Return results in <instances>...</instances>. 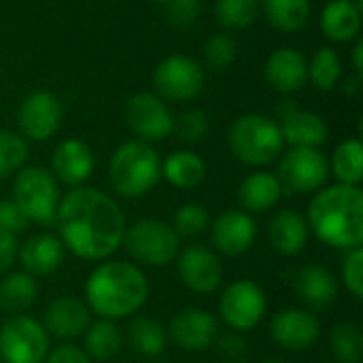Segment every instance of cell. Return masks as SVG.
<instances>
[{"label":"cell","instance_id":"6da1fadb","mask_svg":"<svg viewBox=\"0 0 363 363\" xmlns=\"http://www.w3.org/2000/svg\"><path fill=\"white\" fill-rule=\"evenodd\" d=\"M57 238L81 259H108L123 240L125 215L121 206L102 189L74 187L57 204Z\"/></svg>","mask_w":363,"mask_h":363},{"label":"cell","instance_id":"7a4b0ae2","mask_svg":"<svg viewBox=\"0 0 363 363\" xmlns=\"http://www.w3.org/2000/svg\"><path fill=\"white\" fill-rule=\"evenodd\" d=\"M308 230L328 247L351 251L363 242V191L355 185H330L315 191L308 215Z\"/></svg>","mask_w":363,"mask_h":363},{"label":"cell","instance_id":"3957f363","mask_svg":"<svg viewBox=\"0 0 363 363\" xmlns=\"http://www.w3.org/2000/svg\"><path fill=\"white\" fill-rule=\"evenodd\" d=\"M85 304L100 319L119 321L138 313L149 300L145 272L130 262H104L85 281Z\"/></svg>","mask_w":363,"mask_h":363},{"label":"cell","instance_id":"277c9868","mask_svg":"<svg viewBox=\"0 0 363 363\" xmlns=\"http://www.w3.org/2000/svg\"><path fill=\"white\" fill-rule=\"evenodd\" d=\"M162 179V160L151 143L125 140L108 162V181L121 198H143Z\"/></svg>","mask_w":363,"mask_h":363},{"label":"cell","instance_id":"5b68a950","mask_svg":"<svg viewBox=\"0 0 363 363\" xmlns=\"http://www.w3.org/2000/svg\"><path fill=\"white\" fill-rule=\"evenodd\" d=\"M228 147L238 162L262 168L274 164L283 155L285 140L272 117L245 113L232 121L228 130Z\"/></svg>","mask_w":363,"mask_h":363},{"label":"cell","instance_id":"8992f818","mask_svg":"<svg viewBox=\"0 0 363 363\" xmlns=\"http://www.w3.org/2000/svg\"><path fill=\"white\" fill-rule=\"evenodd\" d=\"M60 187L55 177L40 166H23L13 181V202L23 213L28 223H53L57 204H60Z\"/></svg>","mask_w":363,"mask_h":363},{"label":"cell","instance_id":"52a82bcc","mask_svg":"<svg viewBox=\"0 0 363 363\" xmlns=\"http://www.w3.org/2000/svg\"><path fill=\"white\" fill-rule=\"evenodd\" d=\"M121 245L125 253L145 266L164 268L172 264L179 255L181 238L177 236L174 228L160 219H140L125 228Z\"/></svg>","mask_w":363,"mask_h":363},{"label":"cell","instance_id":"ba28073f","mask_svg":"<svg viewBox=\"0 0 363 363\" xmlns=\"http://www.w3.org/2000/svg\"><path fill=\"white\" fill-rule=\"evenodd\" d=\"M204 66L191 55L174 53L164 57L153 70V94L168 102H191L204 89Z\"/></svg>","mask_w":363,"mask_h":363},{"label":"cell","instance_id":"9c48e42d","mask_svg":"<svg viewBox=\"0 0 363 363\" xmlns=\"http://www.w3.org/2000/svg\"><path fill=\"white\" fill-rule=\"evenodd\" d=\"M283 191L289 194H315L325 187L330 179V160L321 149L313 147H291L283 151L279 174Z\"/></svg>","mask_w":363,"mask_h":363},{"label":"cell","instance_id":"30bf717a","mask_svg":"<svg viewBox=\"0 0 363 363\" xmlns=\"http://www.w3.org/2000/svg\"><path fill=\"white\" fill-rule=\"evenodd\" d=\"M49 355V334L28 315H13L0 325V362L43 363Z\"/></svg>","mask_w":363,"mask_h":363},{"label":"cell","instance_id":"8fae6325","mask_svg":"<svg viewBox=\"0 0 363 363\" xmlns=\"http://www.w3.org/2000/svg\"><path fill=\"white\" fill-rule=\"evenodd\" d=\"M268 308L264 289L247 279L234 281L219 298V317L234 332L255 330Z\"/></svg>","mask_w":363,"mask_h":363},{"label":"cell","instance_id":"7c38bea8","mask_svg":"<svg viewBox=\"0 0 363 363\" xmlns=\"http://www.w3.org/2000/svg\"><path fill=\"white\" fill-rule=\"evenodd\" d=\"M123 117L128 128L145 143L164 140L174 132V117L166 100L153 91L132 94L123 106Z\"/></svg>","mask_w":363,"mask_h":363},{"label":"cell","instance_id":"4fadbf2b","mask_svg":"<svg viewBox=\"0 0 363 363\" xmlns=\"http://www.w3.org/2000/svg\"><path fill=\"white\" fill-rule=\"evenodd\" d=\"M17 125L26 140L45 143L53 138L62 125V102L47 89L32 91L19 106Z\"/></svg>","mask_w":363,"mask_h":363},{"label":"cell","instance_id":"5bb4252c","mask_svg":"<svg viewBox=\"0 0 363 363\" xmlns=\"http://www.w3.org/2000/svg\"><path fill=\"white\" fill-rule=\"evenodd\" d=\"M277 117L274 119L281 128L283 140L289 147H313V149H321V145H325L328 140V123L325 119L308 108H300L294 102H283L281 106H277Z\"/></svg>","mask_w":363,"mask_h":363},{"label":"cell","instance_id":"9a60e30c","mask_svg":"<svg viewBox=\"0 0 363 363\" xmlns=\"http://www.w3.org/2000/svg\"><path fill=\"white\" fill-rule=\"evenodd\" d=\"M321 336L319 319L304 308H283L270 321V338L283 351H306Z\"/></svg>","mask_w":363,"mask_h":363},{"label":"cell","instance_id":"2e32d148","mask_svg":"<svg viewBox=\"0 0 363 363\" xmlns=\"http://www.w3.org/2000/svg\"><path fill=\"white\" fill-rule=\"evenodd\" d=\"M166 332L168 340H172L181 351L202 353L213 347L219 332V321L204 308H185L170 319Z\"/></svg>","mask_w":363,"mask_h":363},{"label":"cell","instance_id":"e0dca14e","mask_svg":"<svg viewBox=\"0 0 363 363\" xmlns=\"http://www.w3.org/2000/svg\"><path fill=\"white\" fill-rule=\"evenodd\" d=\"M179 279L181 283L200 296L213 294L223 281V266L215 251L194 245L179 255Z\"/></svg>","mask_w":363,"mask_h":363},{"label":"cell","instance_id":"ac0fdd59","mask_svg":"<svg viewBox=\"0 0 363 363\" xmlns=\"http://www.w3.org/2000/svg\"><path fill=\"white\" fill-rule=\"evenodd\" d=\"M96 168V155L91 147L81 138L62 140L51 153V174L57 183L68 187H81L89 181Z\"/></svg>","mask_w":363,"mask_h":363},{"label":"cell","instance_id":"d6986e66","mask_svg":"<svg viewBox=\"0 0 363 363\" xmlns=\"http://www.w3.org/2000/svg\"><path fill=\"white\" fill-rule=\"evenodd\" d=\"M257 238V225L245 211H225L211 225V242L215 251L228 257L245 255Z\"/></svg>","mask_w":363,"mask_h":363},{"label":"cell","instance_id":"ffe728a7","mask_svg":"<svg viewBox=\"0 0 363 363\" xmlns=\"http://www.w3.org/2000/svg\"><path fill=\"white\" fill-rule=\"evenodd\" d=\"M264 79L279 94H296L308 83V60L294 47H279L266 57Z\"/></svg>","mask_w":363,"mask_h":363},{"label":"cell","instance_id":"44dd1931","mask_svg":"<svg viewBox=\"0 0 363 363\" xmlns=\"http://www.w3.org/2000/svg\"><path fill=\"white\" fill-rule=\"evenodd\" d=\"M91 325V311L85 304V300L64 296L53 300L45 308L43 328L49 334V338L60 340H72L85 334V330Z\"/></svg>","mask_w":363,"mask_h":363},{"label":"cell","instance_id":"7402d4cb","mask_svg":"<svg viewBox=\"0 0 363 363\" xmlns=\"http://www.w3.org/2000/svg\"><path fill=\"white\" fill-rule=\"evenodd\" d=\"M64 245L53 234H34L17 251V259L30 277H49L64 264Z\"/></svg>","mask_w":363,"mask_h":363},{"label":"cell","instance_id":"603a6c76","mask_svg":"<svg viewBox=\"0 0 363 363\" xmlns=\"http://www.w3.org/2000/svg\"><path fill=\"white\" fill-rule=\"evenodd\" d=\"M308 236H311V230H308L306 217H302L294 208L279 211L268 223V240L272 249L285 257L300 255L304 247L308 245Z\"/></svg>","mask_w":363,"mask_h":363},{"label":"cell","instance_id":"cb8c5ba5","mask_svg":"<svg viewBox=\"0 0 363 363\" xmlns=\"http://www.w3.org/2000/svg\"><path fill=\"white\" fill-rule=\"evenodd\" d=\"M325 38L332 43H351L362 32V2L357 0H330L319 17Z\"/></svg>","mask_w":363,"mask_h":363},{"label":"cell","instance_id":"d4e9b609","mask_svg":"<svg viewBox=\"0 0 363 363\" xmlns=\"http://www.w3.org/2000/svg\"><path fill=\"white\" fill-rule=\"evenodd\" d=\"M296 291L308 308L321 311L336 302L338 281H336L334 272L328 270L325 266L308 264L296 277Z\"/></svg>","mask_w":363,"mask_h":363},{"label":"cell","instance_id":"484cf974","mask_svg":"<svg viewBox=\"0 0 363 363\" xmlns=\"http://www.w3.org/2000/svg\"><path fill=\"white\" fill-rule=\"evenodd\" d=\"M283 196V187L277 179V174L268 170H255L251 172L238 187V204L240 211L249 215L272 211Z\"/></svg>","mask_w":363,"mask_h":363},{"label":"cell","instance_id":"4316f807","mask_svg":"<svg viewBox=\"0 0 363 363\" xmlns=\"http://www.w3.org/2000/svg\"><path fill=\"white\" fill-rule=\"evenodd\" d=\"M266 21L285 34L302 32L313 15L311 0H259Z\"/></svg>","mask_w":363,"mask_h":363},{"label":"cell","instance_id":"83f0119b","mask_svg":"<svg viewBox=\"0 0 363 363\" xmlns=\"http://www.w3.org/2000/svg\"><path fill=\"white\" fill-rule=\"evenodd\" d=\"M162 177L177 189H194L204 181L206 164L194 151H174L162 162Z\"/></svg>","mask_w":363,"mask_h":363},{"label":"cell","instance_id":"f1b7e54d","mask_svg":"<svg viewBox=\"0 0 363 363\" xmlns=\"http://www.w3.org/2000/svg\"><path fill=\"white\" fill-rule=\"evenodd\" d=\"M128 345L136 355L160 357L168 347V332L151 317H136L128 328Z\"/></svg>","mask_w":363,"mask_h":363},{"label":"cell","instance_id":"f546056e","mask_svg":"<svg viewBox=\"0 0 363 363\" xmlns=\"http://www.w3.org/2000/svg\"><path fill=\"white\" fill-rule=\"evenodd\" d=\"M38 296V283L28 272H13L0 283V311L21 315L28 311Z\"/></svg>","mask_w":363,"mask_h":363},{"label":"cell","instance_id":"4dcf8cb0","mask_svg":"<svg viewBox=\"0 0 363 363\" xmlns=\"http://www.w3.org/2000/svg\"><path fill=\"white\" fill-rule=\"evenodd\" d=\"M85 353L91 362H108L113 359L123 345V334L115 321L100 319L85 330Z\"/></svg>","mask_w":363,"mask_h":363},{"label":"cell","instance_id":"1f68e13d","mask_svg":"<svg viewBox=\"0 0 363 363\" xmlns=\"http://www.w3.org/2000/svg\"><path fill=\"white\" fill-rule=\"evenodd\" d=\"M330 170L340 185H355L359 187L363 181V145L359 138H345L336 145Z\"/></svg>","mask_w":363,"mask_h":363},{"label":"cell","instance_id":"d6a6232c","mask_svg":"<svg viewBox=\"0 0 363 363\" xmlns=\"http://www.w3.org/2000/svg\"><path fill=\"white\" fill-rule=\"evenodd\" d=\"M342 79L345 68L340 53L332 47H319L308 60V81L321 91H332L340 85Z\"/></svg>","mask_w":363,"mask_h":363},{"label":"cell","instance_id":"836d02e7","mask_svg":"<svg viewBox=\"0 0 363 363\" xmlns=\"http://www.w3.org/2000/svg\"><path fill=\"white\" fill-rule=\"evenodd\" d=\"M330 349L338 363H359L363 357V332L357 323L342 321L330 334Z\"/></svg>","mask_w":363,"mask_h":363},{"label":"cell","instance_id":"e575fe53","mask_svg":"<svg viewBox=\"0 0 363 363\" xmlns=\"http://www.w3.org/2000/svg\"><path fill=\"white\" fill-rule=\"evenodd\" d=\"M259 13V0H217L215 4V15L223 30H245L257 21Z\"/></svg>","mask_w":363,"mask_h":363},{"label":"cell","instance_id":"d590c367","mask_svg":"<svg viewBox=\"0 0 363 363\" xmlns=\"http://www.w3.org/2000/svg\"><path fill=\"white\" fill-rule=\"evenodd\" d=\"M28 143L19 132L0 130V179L17 174L28 160Z\"/></svg>","mask_w":363,"mask_h":363},{"label":"cell","instance_id":"8d00e7d4","mask_svg":"<svg viewBox=\"0 0 363 363\" xmlns=\"http://www.w3.org/2000/svg\"><path fill=\"white\" fill-rule=\"evenodd\" d=\"M238 55V45L232 34L228 32H217L208 36L204 43V66H208L215 72L228 70Z\"/></svg>","mask_w":363,"mask_h":363},{"label":"cell","instance_id":"74e56055","mask_svg":"<svg viewBox=\"0 0 363 363\" xmlns=\"http://www.w3.org/2000/svg\"><path fill=\"white\" fill-rule=\"evenodd\" d=\"M208 211L206 206L198 204V202H187L183 204L177 213H174V221H172V228L177 232V236H185V238H194V236H200L206 232L208 228Z\"/></svg>","mask_w":363,"mask_h":363},{"label":"cell","instance_id":"f35d334b","mask_svg":"<svg viewBox=\"0 0 363 363\" xmlns=\"http://www.w3.org/2000/svg\"><path fill=\"white\" fill-rule=\"evenodd\" d=\"M174 130H177V134H179L181 140H185V143H198L208 132V117H206L204 111H198V108L185 111L174 121Z\"/></svg>","mask_w":363,"mask_h":363},{"label":"cell","instance_id":"ab89813d","mask_svg":"<svg viewBox=\"0 0 363 363\" xmlns=\"http://www.w3.org/2000/svg\"><path fill=\"white\" fill-rule=\"evenodd\" d=\"M342 283L355 296L357 300L363 298V249H351L347 251L345 264H342Z\"/></svg>","mask_w":363,"mask_h":363},{"label":"cell","instance_id":"60d3db41","mask_svg":"<svg viewBox=\"0 0 363 363\" xmlns=\"http://www.w3.org/2000/svg\"><path fill=\"white\" fill-rule=\"evenodd\" d=\"M166 17L174 28H189L198 21L202 13L200 0H168L166 4Z\"/></svg>","mask_w":363,"mask_h":363},{"label":"cell","instance_id":"b9f144b4","mask_svg":"<svg viewBox=\"0 0 363 363\" xmlns=\"http://www.w3.org/2000/svg\"><path fill=\"white\" fill-rule=\"evenodd\" d=\"M26 225L28 219L17 208V204L13 200H0V232H9L17 236L26 230Z\"/></svg>","mask_w":363,"mask_h":363},{"label":"cell","instance_id":"7bdbcfd3","mask_svg":"<svg viewBox=\"0 0 363 363\" xmlns=\"http://www.w3.org/2000/svg\"><path fill=\"white\" fill-rule=\"evenodd\" d=\"M217 340V351L225 357V362H240L247 355V342L238 334H223Z\"/></svg>","mask_w":363,"mask_h":363},{"label":"cell","instance_id":"ee69618b","mask_svg":"<svg viewBox=\"0 0 363 363\" xmlns=\"http://www.w3.org/2000/svg\"><path fill=\"white\" fill-rule=\"evenodd\" d=\"M43 363H91V359L87 357V353L83 349L64 345V347L53 349Z\"/></svg>","mask_w":363,"mask_h":363},{"label":"cell","instance_id":"f6af8a7d","mask_svg":"<svg viewBox=\"0 0 363 363\" xmlns=\"http://www.w3.org/2000/svg\"><path fill=\"white\" fill-rule=\"evenodd\" d=\"M17 251H19L17 236L9 232H0V274H4L13 266V262L17 259Z\"/></svg>","mask_w":363,"mask_h":363},{"label":"cell","instance_id":"bcb514c9","mask_svg":"<svg viewBox=\"0 0 363 363\" xmlns=\"http://www.w3.org/2000/svg\"><path fill=\"white\" fill-rule=\"evenodd\" d=\"M362 81L363 77L362 74H351V77H347V79H342L340 83H342V89H345V94H349V96H355L359 89H362Z\"/></svg>","mask_w":363,"mask_h":363},{"label":"cell","instance_id":"7dc6e473","mask_svg":"<svg viewBox=\"0 0 363 363\" xmlns=\"http://www.w3.org/2000/svg\"><path fill=\"white\" fill-rule=\"evenodd\" d=\"M353 68L357 74H363V40L357 38L355 47H353Z\"/></svg>","mask_w":363,"mask_h":363},{"label":"cell","instance_id":"c3c4849f","mask_svg":"<svg viewBox=\"0 0 363 363\" xmlns=\"http://www.w3.org/2000/svg\"><path fill=\"white\" fill-rule=\"evenodd\" d=\"M264 363H287V362H283V359H266Z\"/></svg>","mask_w":363,"mask_h":363},{"label":"cell","instance_id":"681fc988","mask_svg":"<svg viewBox=\"0 0 363 363\" xmlns=\"http://www.w3.org/2000/svg\"><path fill=\"white\" fill-rule=\"evenodd\" d=\"M149 2H160V4H166L168 0H149Z\"/></svg>","mask_w":363,"mask_h":363},{"label":"cell","instance_id":"f907efd6","mask_svg":"<svg viewBox=\"0 0 363 363\" xmlns=\"http://www.w3.org/2000/svg\"><path fill=\"white\" fill-rule=\"evenodd\" d=\"M225 363H240V362H225Z\"/></svg>","mask_w":363,"mask_h":363},{"label":"cell","instance_id":"816d5d0a","mask_svg":"<svg viewBox=\"0 0 363 363\" xmlns=\"http://www.w3.org/2000/svg\"><path fill=\"white\" fill-rule=\"evenodd\" d=\"M0 363H2V362H0Z\"/></svg>","mask_w":363,"mask_h":363}]
</instances>
